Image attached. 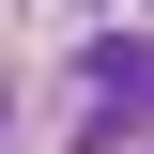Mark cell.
Wrapping results in <instances>:
<instances>
[{"instance_id":"obj_1","label":"cell","mask_w":154,"mask_h":154,"mask_svg":"<svg viewBox=\"0 0 154 154\" xmlns=\"http://www.w3.org/2000/svg\"><path fill=\"white\" fill-rule=\"evenodd\" d=\"M77 93H93V139L139 123L154 108V31H93V46H77Z\"/></svg>"},{"instance_id":"obj_2","label":"cell","mask_w":154,"mask_h":154,"mask_svg":"<svg viewBox=\"0 0 154 154\" xmlns=\"http://www.w3.org/2000/svg\"><path fill=\"white\" fill-rule=\"evenodd\" d=\"M0 139H16V93H0Z\"/></svg>"}]
</instances>
